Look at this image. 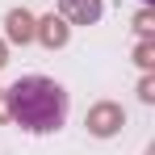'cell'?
<instances>
[{
    "instance_id": "7a4b0ae2",
    "label": "cell",
    "mask_w": 155,
    "mask_h": 155,
    "mask_svg": "<svg viewBox=\"0 0 155 155\" xmlns=\"http://www.w3.org/2000/svg\"><path fill=\"white\" fill-rule=\"evenodd\" d=\"M143 4H151V0H143Z\"/></svg>"
},
{
    "instance_id": "6da1fadb",
    "label": "cell",
    "mask_w": 155,
    "mask_h": 155,
    "mask_svg": "<svg viewBox=\"0 0 155 155\" xmlns=\"http://www.w3.org/2000/svg\"><path fill=\"white\" fill-rule=\"evenodd\" d=\"M8 113L29 134H54L67 122V92L46 76H21L8 88Z\"/></svg>"
}]
</instances>
